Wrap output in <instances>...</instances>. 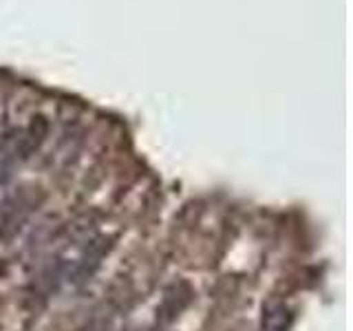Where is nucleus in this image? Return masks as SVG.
Masks as SVG:
<instances>
[{
  "instance_id": "nucleus-1",
  "label": "nucleus",
  "mask_w": 353,
  "mask_h": 331,
  "mask_svg": "<svg viewBox=\"0 0 353 331\" xmlns=\"http://www.w3.org/2000/svg\"><path fill=\"white\" fill-rule=\"evenodd\" d=\"M31 212V201L25 192L11 194L0 201V241H11L25 225Z\"/></svg>"
},
{
  "instance_id": "nucleus-2",
  "label": "nucleus",
  "mask_w": 353,
  "mask_h": 331,
  "mask_svg": "<svg viewBox=\"0 0 353 331\" xmlns=\"http://www.w3.org/2000/svg\"><path fill=\"white\" fill-rule=\"evenodd\" d=\"M292 325V312L285 303L272 301L263 312V331H287Z\"/></svg>"
},
{
  "instance_id": "nucleus-3",
  "label": "nucleus",
  "mask_w": 353,
  "mask_h": 331,
  "mask_svg": "<svg viewBox=\"0 0 353 331\" xmlns=\"http://www.w3.org/2000/svg\"><path fill=\"white\" fill-rule=\"evenodd\" d=\"M75 331H110V327H108L106 320L93 318V320H88L86 325H82L80 329H75Z\"/></svg>"
}]
</instances>
